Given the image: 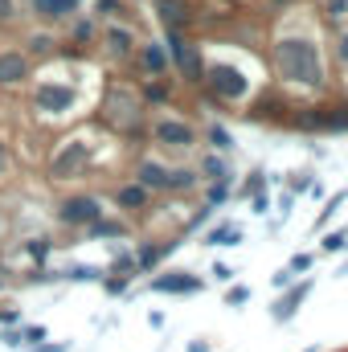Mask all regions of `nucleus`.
I'll return each instance as SVG.
<instances>
[{
    "label": "nucleus",
    "mask_w": 348,
    "mask_h": 352,
    "mask_svg": "<svg viewBox=\"0 0 348 352\" xmlns=\"http://www.w3.org/2000/svg\"><path fill=\"white\" fill-rule=\"evenodd\" d=\"M164 50H168V62H173V74L188 87H201L205 82V45L193 37V33H164Z\"/></svg>",
    "instance_id": "obj_7"
},
{
    "label": "nucleus",
    "mask_w": 348,
    "mask_h": 352,
    "mask_svg": "<svg viewBox=\"0 0 348 352\" xmlns=\"http://www.w3.org/2000/svg\"><path fill=\"white\" fill-rule=\"evenodd\" d=\"M193 188H201V176L193 164H168V176H164V192L168 197H184V192H193Z\"/></svg>",
    "instance_id": "obj_26"
},
{
    "label": "nucleus",
    "mask_w": 348,
    "mask_h": 352,
    "mask_svg": "<svg viewBox=\"0 0 348 352\" xmlns=\"http://www.w3.org/2000/svg\"><path fill=\"white\" fill-rule=\"evenodd\" d=\"M201 140L209 144V152H221V156H234V148H238V140H234V131L221 123V119H209L205 127H201Z\"/></svg>",
    "instance_id": "obj_27"
},
{
    "label": "nucleus",
    "mask_w": 348,
    "mask_h": 352,
    "mask_svg": "<svg viewBox=\"0 0 348 352\" xmlns=\"http://www.w3.org/2000/svg\"><path fill=\"white\" fill-rule=\"evenodd\" d=\"M332 58L348 66V29H336V37H332Z\"/></svg>",
    "instance_id": "obj_45"
},
{
    "label": "nucleus",
    "mask_w": 348,
    "mask_h": 352,
    "mask_svg": "<svg viewBox=\"0 0 348 352\" xmlns=\"http://www.w3.org/2000/svg\"><path fill=\"white\" fill-rule=\"evenodd\" d=\"M33 82V58L17 45L0 50V90H25Z\"/></svg>",
    "instance_id": "obj_11"
},
{
    "label": "nucleus",
    "mask_w": 348,
    "mask_h": 352,
    "mask_svg": "<svg viewBox=\"0 0 348 352\" xmlns=\"http://www.w3.org/2000/svg\"><path fill=\"white\" fill-rule=\"evenodd\" d=\"M184 352H213V344H209V340H188Z\"/></svg>",
    "instance_id": "obj_53"
},
{
    "label": "nucleus",
    "mask_w": 348,
    "mask_h": 352,
    "mask_svg": "<svg viewBox=\"0 0 348 352\" xmlns=\"http://www.w3.org/2000/svg\"><path fill=\"white\" fill-rule=\"evenodd\" d=\"M98 45L111 62H131L135 45H140V33H135L131 21H102L98 25Z\"/></svg>",
    "instance_id": "obj_10"
},
{
    "label": "nucleus",
    "mask_w": 348,
    "mask_h": 352,
    "mask_svg": "<svg viewBox=\"0 0 348 352\" xmlns=\"http://www.w3.org/2000/svg\"><path fill=\"white\" fill-rule=\"evenodd\" d=\"M45 336H50V332H45L41 324H29V328H21V340H25L29 349H37V344H45Z\"/></svg>",
    "instance_id": "obj_46"
},
{
    "label": "nucleus",
    "mask_w": 348,
    "mask_h": 352,
    "mask_svg": "<svg viewBox=\"0 0 348 352\" xmlns=\"http://www.w3.org/2000/svg\"><path fill=\"white\" fill-rule=\"evenodd\" d=\"M66 283H102L107 266H90V263H70L66 270H58Z\"/></svg>",
    "instance_id": "obj_31"
},
{
    "label": "nucleus",
    "mask_w": 348,
    "mask_h": 352,
    "mask_svg": "<svg viewBox=\"0 0 348 352\" xmlns=\"http://www.w3.org/2000/svg\"><path fill=\"white\" fill-rule=\"evenodd\" d=\"M270 283H274V291H287V287L295 283V274H291V270L283 266V270H274V278H270Z\"/></svg>",
    "instance_id": "obj_51"
},
{
    "label": "nucleus",
    "mask_w": 348,
    "mask_h": 352,
    "mask_svg": "<svg viewBox=\"0 0 348 352\" xmlns=\"http://www.w3.org/2000/svg\"><path fill=\"white\" fill-rule=\"evenodd\" d=\"M25 12H29L37 25L54 29V25H66L70 16L87 12V0H25Z\"/></svg>",
    "instance_id": "obj_13"
},
{
    "label": "nucleus",
    "mask_w": 348,
    "mask_h": 352,
    "mask_svg": "<svg viewBox=\"0 0 348 352\" xmlns=\"http://www.w3.org/2000/svg\"><path fill=\"white\" fill-rule=\"evenodd\" d=\"M107 274H127V278H135V250H119L111 266H107Z\"/></svg>",
    "instance_id": "obj_38"
},
{
    "label": "nucleus",
    "mask_w": 348,
    "mask_h": 352,
    "mask_svg": "<svg viewBox=\"0 0 348 352\" xmlns=\"http://www.w3.org/2000/svg\"><path fill=\"white\" fill-rule=\"evenodd\" d=\"M345 250H348V226H340V230H324L320 254H345Z\"/></svg>",
    "instance_id": "obj_35"
},
{
    "label": "nucleus",
    "mask_w": 348,
    "mask_h": 352,
    "mask_svg": "<svg viewBox=\"0 0 348 352\" xmlns=\"http://www.w3.org/2000/svg\"><path fill=\"white\" fill-rule=\"evenodd\" d=\"M345 201H348V188H336V192L324 201V209H320V217H316V226H312V230H316V234H324V230H328V221L340 213V205H345Z\"/></svg>",
    "instance_id": "obj_32"
},
{
    "label": "nucleus",
    "mask_w": 348,
    "mask_h": 352,
    "mask_svg": "<svg viewBox=\"0 0 348 352\" xmlns=\"http://www.w3.org/2000/svg\"><path fill=\"white\" fill-rule=\"evenodd\" d=\"M246 303H250V287L234 283V287L226 291V307H246Z\"/></svg>",
    "instance_id": "obj_43"
},
{
    "label": "nucleus",
    "mask_w": 348,
    "mask_h": 352,
    "mask_svg": "<svg viewBox=\"0 0 348 352\" xmlns=\"http://www.w3.org/2000/svg\"><path fill=\"white\" fill-rule=\"evenodd\" d=\"M291 205H295V197L283 188V192H279V217H287V213H291Z\"/></svg>",
    "instance_id": "obj_52"
},
{
    "label": "nucleus",
    "mask_w": 348,
    "mask_h": 352,
    "mask_svg": "<svg viewBox=\"0 0 348 352\" xmlns=\"http://www.w3.org/2000/svg\"><path fill=\"white\" fill-rule=\"evenodd\" d=\"M312 263H316V254H307V250H299V254H291V263H287V270L299 278V274H307L312 270Z\"/></svg>",
    "instance_id": "obj_44"
},
{
    "label": "nucleus",
    "mask_w": 348,
    "mask_h": 352,
    "mask_svg": "<svg viewBox=\"0 0 348 352\" xmlns=\"http://www.w3.org/2000/svg\"><path fill=\"white\" fill-rule=\"evenodd\" d=\"M320 16H324L328 25L348 21V0H320Z\"/></svg>",
    "instance_id": "obj_37"
},
{
    "label": "nucleus",
    "mask_w": 348,
    "mask_h": 352,
    "mask_svg": "<svg viewBox=\"0 0 348 352\" xmlns=\"http://www.w3.org/2000/svg\"><path fill=\"white\" fill-rule=\"evenodd\" d=\"M164 176H168V160L160 156H140L131 168V180H140L148 192H164Z\"/></svg>",
    "instance_id": "obj_23"
},
{
    "label": "nucleus",
    "mask_w": 348,
    "mask_h": 352,
    "mask_svg": "<svg viewBox=\"0 0 348 352\" xmlns=\"http://www.w3.org/2000/svg\"><path fill=\"white\" fill-rule=\"evenodd\" d=\"M21 324V307H0V328H17Z\"/></svg>",
    "instance_id": "obj_50"
},
{
    "label": "nucleus",
    "mask_w": 348,
    "mask_h": 352,
    "mask_svg": "<svg viewBox=\"0 0 348 352\" xmlns=\"http://www.w3.org/2000/svg\"><path fill=\"white\" fill-rule=\"evenodd\" d=\"M115 209L123 213V217H144L148 209H152V197L156 192H148L140 180H123V184H115Z\"/></svg>",
    "instance_id": "obj_17"
},
{
    "label": "nucleus",
    "mask_w": 348,
    "mask_h": 352,
    "mask_svg": "<svg viewBox=\"0 0 348 352\" xmlns=\"http://www.w3.org/2000/svg\"><path fill=\"white\" fill-rule=\"evenodd\" d=\"M94 160H98V144L90 140L87 131H70L66 140H58V144H54L50 164H45V176H50L54 184L83 180V176L94 168Z\"/></svg>",
    "instance_id": "obj_5"
},
{
    "label": "nucleus",
    "mask_w": 348,
    "mask_h": 352,
    "mask_svg": "<svg viewBox=\"0 0 348 352\" xmlns=\"http://www.w3.org/2000/svg\"><path fill=\"white\" fill-rule=\"evenodd\" d=\"M54 250H58V242H54L50 234H33V238H25V242H21V254H25L33 266H45Z\"/></svg>",
    "instance_id": "obj_28"
},
{
    "label": "nucleus",
    "mask_w": 348,
    "mask_h": 352,
    "mask_svg": "<svg viewBox=\"0 0 348 352\" xmlns=\"http://www.w3.org/2000/svg\"><path fill=\"white\" fill-rule=\"evenodd\" d=\"M127 287H131L127 274H102V291H107V295H123Z\"/></svg>",
    "instance_id": "obj_42"
},
{
    "label": "nucleus",
    "mask_w": 348,
    "mask_h": 352,
    "mask_svg": "<svg viewBox=\"0 0 348 352\" xmlns=\"http://www.w3.org/2000/svg\"><path fill=\"white\" fill-rule=\"evenodd\" d=\"M21 21V4L17 0H0V29H12Z\"/></svg>",
    "instance_id": "obj_41"
},
{
    "label": "nucleus",
    "mask_w": 348,
    "mask_h": 352,
    "mask_svg": "<svg viewBox=\"0 0 348 352\" xmlns=\"http://www.w3.org/2000/svg\"><path fill=\"white\" fill-rule=\"evenodd\" d=\"M0 234H4V213H0Z\"/></svg>",
    "instance_id": "obj_55"
},
{
    "label": "nucleus",
    "mask_w": 348,
    "mask_h": 352,
    "mask_svg": "<svg viewBox=\"0 0 348 352\" xmlns=\"http://www.w3.org/2000/svg\"><path fill=\"white\" fill-rule=\"evenodd\" d=\"M21 45H25V54H29L33 62H54V58H58V45H62V41L54 37V29L37 25V29H29V33H25V41H21Z\"/></svg>",
    "instance_id": "obj_22"
},
{
    "label": "nucleus",
    "mask_w": 348,
    "mask_h": 352,
    "mask_svg": "<svg viewBox=\"0 0 348 352\" xmlns=\"http://www.w3.org/2000/svg\"><path fill=\"white\" fill-rule=\"evenodd\" d=\"M148 140H152L160 152L184 156V152H193V148H197L201 131H197V123H193V119H180V115H156V119L148 123Z\"/></svg>",
    "instance_id": "obj_8"
},
{
    "label": "nucleus",
    "mask_w": 348,
    "mask_h": 352,
    "mask_svg": "<svg viewBox=\"0 0 348 352\" xmlns=\"http://www.w3.org/2000/svg\"><path fill=\"white\" fill-rule=\"evenodd\" d=\"M156 295H197L205 283H201V274H193V270H164V274H152V283H148Z\"/></svg>",
    "instance_id": "obj_20"
},
{
    "label": "nucleus",
    "mask_w": 348,
    "mask_h": 352,
    "mask_svg": "<svg viewBox=\"0 0 348 352\" xmlns=\"http://www.w3.org/2000/svg\"><path fill=\"white\" fill-rule=\"evenodd\" d=\"M33 352H66V344H37Z\"/></svg>",
    "instance_id": "obj_54"
},
{
    "label": "nucleus",
    "mask_w": 348,
    "mask_h": 352,
    "mask_svg": "<svg viewBox=\"0 0 348 352\" xmlns=\"http://www.w3.org/2000/svg\"><path fill=\"white\" fill-rule=\"evenodd\" d=\"M152 12L164 33H193L197 29V4L193 0H152Z\"/></svg>",
    "instance_id": "obj_12"
},
{
    "label": "nucleus",
    "mask_w": 348,
    "mask_h": 352,
    "mask_svg": "<svg viewBox=\"0 0 348 352\" xmlns=\"http://www.w3.org/2000/svg\"><path fill=\"white\" fill-rule=\"evenodd\" d=\"M213 213H217V209L201 201V205H197V209L188 213V221H184V234H197V230H209V226H213Z\"/></svg>",
    "instance_id": "obj_36"
},
{
    "label": "nucleus",
    "mask_w": 348,
    "mask_h": 352,
    "mask_svg": "<svg viewBox=\"0 0 348 352\" xmlns=\"http://www.w3.org/2000/svg\"><path fill=\"white\" fill-rule=\"evenodd\" d=\"M0 287H4V278H0Z\"/></svg>",
    "instance_id": "obj_57"
},
{
    "label": "nucleus",
    "mask_w": 348,
    "mask_h": 352,
    "mask_svg": "<svg viewBox=\"0 0 348 352\" xmlns=\"http://www.w3.org/2000/svg\"><path fill=\"white\" fill-rule=\"evenodd\" d=\"M307 352H320V349H307Z\"/></svg>",
    "instance_id": "obj_56"
},
{
    "label": "nucleus",
    "mask_w": 348,
    "mask_h": 352,
    "mask_svg": "<svg viewBox=\"0 0 348 352\" xmlns=\"http://www.w3.org/2000/svg\"><path fill=\"white\" fill-rule=\"evenodd\" d=\"M270 70L279 78V87L303 90V94H320L328 90V62H324V45L312 33H283L270 41Z\"/></svg>",
    "instance_id": "obj_1"
},
{
    "label": "nucleus",
    "mask_w": 348,
    "mask_h": 352,
    "mask_svg": "<svg viewBox=\"0 0 348 352\" xmlns=\"http://www.w3.org/2000/svg\"><path fill=\"white\" fill-rule=\"evenodd\" d=\"M312 184H316V176H312V173H291L287 192H291V197H307V192H312Z\"/></svg>",
    "instance_id": "obj_40"
},
{
    "label": "nucleus",
    "mask_w": 348,
    "mask_h": 352,
    "mask_svg": "<svg viewBox=\"0 0 348 352\" xmlns=\"http://www.w3.org/2000/svg\"><path fill=\"white\" fill-rule=\"evenodd\" d=\"M291 111H295V102H291V98H283L274 87H262L259 98L250 102V115H254V119H270V123H287V119H291Z\"/></svg>",
    "instance_id": "obj_19"
},
{
    "label": "nucleus",
    "mask_w": 348,
    "mask_h": 352,
    "mask_svg": "<svg viewBox=\"0 0 348 352\" xmlns=\"http://www.w3.org/2000/svg\"><path fill=\"white\" fill-rule=\"evenodd\" d=\"M98 127L115 131L127 144L148 140V107H144L140 90L127 87V82H111L98 98Z\"/></svg>",
    "instance_id": "obj_2"
},
{
    "label": "nucleus",
    "mask_w": 348,
    "mask_h": 352,
    "mask_svg": "<svg viewBox=\"0 0 348 352\" xmlns=\"http://www.w3.org/2000/svg\"><path fill=\"white\" fill-rule=\"evenodd\" d=\"M98 25L102 21H94L90 12H78V16H70L62 29H66V45H83V50H90L94 41H98Z\"/></svg>",
    "instance_id": "obj_24"
},
{
    "label": "nucleus",
    "mask_w": 348,
    "mask_h": 352,
    "mask_svg": "<svg viewBox=\"0 0 348 352\" xmlns=\"http://www.w3.org/2000/svg\"><path fill=\"white\" fill-rule=\"evenodd\" d=\"M90 16L94 21H131V8H127V0H87Z\"/></svg>",
    "instance_id": "obj_30"
},
{
    "label": "nucleus",
    "mask_w": 348,
    "mask_h": 352,
    "mask_svg": "<svg viewBox=\"0 0 348 352\" xmlns=\"http://www.w3.org/2000/svg\"><path fill=\"white\" fill-rule=\"evenodd\" d=\"M209 274H213L217 283H234V274H238V270H234L230 263H213V270H209Z\"/></svg>",
    "instance_id": "obj_48"
},
{
    "label": "nucleus",
    "mask_w": 348,
    "mask_h": 352,
    "mask_svg": "<svg viewBox=\"0 0 348 352\" xmlns=\"http://www.w3.org/2000/svg\"><path fill=\"white\" fill-rule=\"evenodd\" d=\"M29 111L45 123H66L83 111V90L78 78H58V74H41L29 82Z\"/></svg>",
    "instance_id": "obj_3"
},
{
    "label": "nucleus",
    "mask_w": 348,
    "mask_h": 352,
    "mask_svg": "<svg viewBox=\"0 0 348 352\" xmlns=\"http://www.w3.org/2000/svg\"><path fill=\"white\" fill-rule=\"evenodd\" d=\"M201 201L213 205V209H221V205L234 201V184H201Z\"/></svg>",
    "instance_id": "obj_34"
},
{
    "label": "nucleus",
    "mask_w": 348,
    "mask_h": 352,
    "mask_svg": "<svg viewBox=\"0 0 348 352\" xmlns=\"http://www.w3.org/2000/svg\"><path fill=\"white\" fill-rule=\"evenodd\" d=\"M123 238H131V217L123 213H102L83 230V242H123Z\"/></svg>",
    "instance_id": "obj_18"
},
{
    "label": "nucleus",
    "mask_w": 348,
    "mask_h": 352,
    "mask_svg": "<svg viewBox=\"0 0 348 352\" xmlns=\"http://www.w3.org/2000/svg\"><path fill=\"white\" fill-rule=\"evenodd\" d=\"M246 234H242V226H234V221H217V226H209L205 230V238H201V246H238Z\"/></svg>",
    "instance_id": "obj_29"
},
{
    "label": "nucleus",
    "mask_w": 348,
    "mask_h": 352,
    "mask_svg": "<svg viewBox=\"0 0 348 352\" xmlns=\"http://www.w3.org/2000/svg\"><path fill=\"white\" fill-rule=\"evenodd\" d=\"M197 90H205L213 102H221V107L230 111V107H246V102L254 98L259 78H254L246 66H238V62L213 58V62H205V82Z\"/></svg>",
    "instance_id": "obj_4"
},
{
    "label": "nucleus",
    "mask_w": 348,
    "mask_h": 352,
    "mask_svg": "<svg viewBox=\"0 0 348 352\" xmlns=\"http://www.w3.org/2000/svg\"><path fill=\"white\" fill-rule=\"evenodd\" d=\"M180 250V238H156V242H140L135 246V274H156L160 263H168Z\"/></svg>",
    "instance_id": "obj_16"
},
{
    "label": "nucleus",
    "mask_w": 348,
    "mask_h": 352,
    "mask_svg": "<svg viewBox=\"0 0 348 352\" xmlns=\"http://www.w3.org/2000/svg\"><path fill=\"white\" fill-rule=\"evenodd\" d=\"M266 184H270V180H266V173H262V168H250L242 184H234V197H238V201H250V197H254V192H262Z\"/></svg>",
    "instance_id": "obj_33"
},
{
    "label": "nucleus",
    "mask_w": 348,
    "mask_h": 352,
    "mask_svg": "<svg viewBox=\"0 0 348 352\" xmlns=\"http://www.w3.org/2000/svg\"><path fill=\"white\" fill-rule=\"evenodd\" d=\"M287 127L307 135H345L348 131V98H316L291 111Z\"/></svg>",
    "instance_id": "obj_6"
},
{
    "label": "nucleus",
    "mask_w": 348,
    "mask_h": 352,
    "mask_svg": "<svg viewBox=\"0 0 348 352\" xmlns=\"http://www.w3.org/2000/svg\"><path fill=\"white\" fill-rule=\"evenodd\" d=\"M140 98L144 107H173L176 102V82L173 78H140Z\"/></svg>",
    "instance_id": "obj_25"
},
{
    "label": "nucleus",
    "mask_w": 348,
    "mask_h": 352,
    "mask_svg": "<svg viewBox=\"0 0 348 352\" xmlns=\"http://www.w3.org/2000/svg\"><path fill=\"white\" fill-rule=\"evenodd\" d=\"M312 287H316V278H299V283H291L287 291H279V299L270 303V320H274V324H291V320L299 316V307L307 303Z\"/></svg>",
    "instance_id": "obj_14"
},
{
    "label": "nucleus",
    "mask_w": 348,
    "mask_h": 352,
    "mask_svg": "<svg viewBox=\"0 0 348 352\" xmlns=\"http://www.w3.org/2000/svg\"><path fill=\"white\" fill-rule=\"evenodd\" d=\"M131 62H135V70H140L144 78H168V74H173V62H168L164 41H140Z\"/></svg>",
    "instance_id": "obj_15"
},
{
    "label": "nucleus",
    "mask_w": 348,
    "mask_h": 352,
    "mask_svg": "<svg viewBox=\"0 0 348 352\" xmlns=\"http://www.w3.org/2000/svg\"><path fill=\"white\" fill-rule=\"evenodd\" d=\"M201 184H234V156H221V152H201V160L193 164Z\"/></svg>",
    "instance_id": "obj_21"
},
{
    "label": "nucleus",
    "mask_w": 348,
    "mask_h": 352,
    "mask_svg": "<svg viewBox=\"0 0 348 352\" xmlns=\"http://www.w3.org/2000/svg\"><path fill=\"white\" fill-rule=\"evenodd\" d=\"M0 340H4V349H25V340H21L17 328H0Z\"/></svg>",
    "instance_id": "obj_49"
},
{
    "label": "nucleus",
    "mask_w": 348,
    "mask_h": 352,
    "mask_svg": "<svg viewBox=\"0 0 348 352\" xmlns=\"http://www.w3.org/2000/svg\"><path fill=\"white\" fill-rule=\"evenodd\" d=\"M107 209H102V197L98 192H70V197H62L58 201V209H54V217H58V226H66V230H87L90 221H98Z\"/></svg>",
    "instance_id": "obj_9"
},
{
    "label": "nucleus",
    "mask_w": 348,
    "mask_h": 352,
    "mask_svg": "<svg viewBox=\"0 0 348 352\" xmlns=\"http://www.w3.org/2000/svg\"><path fill=\"white\" fill-rule=\"evenodd\" d=\"M270 209H274V201H270V188H262V192H254V197H250V213L266 217Z\"/></svg>",
    "instance_id": "obj_47"
},
{
    "label": "nucleus",
    "mask_w": 348,
    "mask_h": 352,
    "mask_svg": "<svg viewBox=\"0 0 348 352\" xmlns=\"http://www.w3.org/2000/svg\"><path fill=\"white\" fill-rule=\"evenodd\" d=\"M12 173H17V156H12V144L0 135V184L12 180Z\"/></svg>",
    "instance_id": "obj_39"
}]
</instances>
